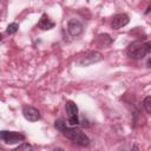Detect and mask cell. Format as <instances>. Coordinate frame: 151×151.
<instances>
[{"label": "cell", "mask_w": 151, "mask_h": 151, "mask_svg": "<svg viewBox=\"0 0 151 151\" xmlns=\"http://www.w3.org/2000/svg\"><path fill=\"white\" fill-rule=\"evenodd\" d=\"M65 109H66V112H67V116H68V124L71 126L80 124L79 117H78V107H77V105L73 101H67L66 105H65Z\"/></svg>", "instance_id": "5b68a950"}, {"label": "cell", "mask_w": 151, "mask_h": 151, "mask_svg": "<svg viewBox=\"0 0 151 151\" xmlns=\"http://www.w3.org/2000/svg\"><path fill=\"white\" fill-rule=\"evenodd\" d=\"M130 21V18L127 14L125 13H119V14H116L113 18H112V21H111V27L113 29H119L124 26H126Z\"/></svg>", "instance_id": "52a82bcc"}, {"label": "cell", "mask_w": 151, "mask_h": 151, "mask_svg": "<svg viewBox=\"0 0 151 151\" xmlns=\"http://www.w3.org/2000/svg\"><path fill=\"white\" fill-rule=\"evenodd\" d=\"M22 114L25 119L28 122H37L40 119V112L35 107H32V106H24Z\"/></svg>", "instance_id": "ba28073f"}, {"label": "cell", "mask_w": 151, "mask_h": 151, "mask_svg": "<svg viewBox=\"0 0 151 151\" xmlns=\"http://www.w3.org/2000/svg\"><path fill=\"white\" fill-rule=\"evenodd\" d=\"M143 106H144L145 111L151 114V96H147V97L144 98V100H143Z\"/></svg>", "instance_id": "7c38bea8"}, {"label": "cell", "mask_w": 151, "mask_h": 151, "mask_svg": "<svg viewBox=\"0 0 151 151\" xmlns=\"http://www.w3.org/2000/svg\"><path fill=\"white\" fill-rule=\"evenodd\" d=\"M130 151H139V149H138V145H133V146H132V149H131Z\"/></svg>", "instance_id": "9a60e30c"}, {"label": "cell", "mask_w": 151, "mask_h": 151, "mask_svg": "<svg viewBox=\"0 0 151 151\" xmlns=\"http://www.w3.org/2000/svg\"><path fill=\"white\" fill-rule=\"evenodd\" d=\"M18 29H19V25H18L17 22H12V24H9V25L7 26L6 32H7L8 34H14V33L18 32Z\"/></svg>", "instance_id": "4fadbf2b"}, {"label": "cell", "mask_w": 151, "mask_h": 151, "mask_svg": "<svg viewBox=\"0 0 151 151\" xmlns=\"http://www.w3.org/2000/svg\"><path fill=\"white\" fill-rule=\"evenodd\" d=\"M146 65H147L149 67H151V57L147 59V61H146Z\"/></svg>", "instance_id": "2e32d148"}, {"label": "cell", "mask_w": 151, "mask_h": 151, "mask_svg": "<svg viewBox=\"0 0 151 151\" xmlns=\"http://www.w3.org/2000/svg\"><path fill=\"white\" fill-rule=\"evenodd\" d=\"M67 31L72 37H78L83 33L84 31V26L81 24L80 20L78 19H70L68 24H67Z\"/></svg>", "instance_id": "8992f818"}, {"label": "cell", "mask_w": 151, "mask_h": 151, "mask_svg": "<svg viewBox=\"0 0 151 151\" xmlns=\"http://www.w3.org/2000/svg\"><path fill=\"white\" fill-rule=\"evenodd\" d=\"M52 151H65L63 147H55V149H53Z\"/></svg>", "instance_id": "e0dca14e"}, {"label": "cell", "mask_w": 151, "mask_h": 151, "mask_svg": "<svg viewBox=\"0 0 151 151\" xmlns=\"http://www.w3.org/2000/svg\"><path fill=\"white\" fill-rule=\"evenodd\" d=\"M101 60H103L101 53H99V52H97V51H91V52L86 53L85 55H83V57L78 60V64H79V66L85 67V66H90V65H92V64L99 63V61H101Z\"/></svg>", "instance_id": "3957f363"}, {"label": "cell", "mask_w": 151, "mask_h": 151, "mask_svg": "<svg viewBox=\"0 0 151 151\" xmlns=\"http://www.w3.org/2000/svg\"><path fill=\"white\" fill-rule=\"evenodd\" d=\"M54 127H55L58 131L63 132V133L67 130V125H66V123H65L63 119H57V120L54 122Z\"/></svg>", "instance_id": "8fae6325"}, {"label": "cell", "mask_w": 151, "mask_h": 151, "mask_svg": "<svg viewBox=\"0 0 151 151\" xmlns=\"http://www.w3.org/2000/svg\"><path fill=\"white\" fill-rule=\"evenodd\" d=\"M0 137L6 144H15V143L25 140V136L19 133V132H15V131H6V130H4V131H1Z\"/></svg>", "instance_id": "277c9868"}, {"label": "cell", "mask_w": 151, "mask_h": 151, "mask_svg": "<svg viewBox=\"0 0 151 151\" xmlns=\"http://www.w3.org/2000/svg\"><path fill=\"white\" fill-rule=\"evenodd\" d=\"M98 42L101 45V46H106V45H110L112 42V39L109 34L104 33V34H99L98 35Z\"/></svg>", "instance_id": "30bf717a"}, {"label": "cell", "mask_w": 151, "mask_h": 151, "mask_svg": "<svg viewBox=\"0 0 151 151\" xmlns=\"http://www.w3.org/2000/svg\"><path fill=\"white\" fill-rule=\"evenodd\" d=\"M126 53L132 59H142L147 53H151V42H142V41L131 42L126 48Z\"/></svg>", "instance_id": "6da1fadb"}, {"label": "cell", "mask_w": 151, "mask_h": 151, "mask_svg": "<svg viewBox=\"0 0 151 151\" xmlns=\"http://www.w3.org/2000/svg\"><path fill=\"white\" fill-rule=\"evenodd\" d=\"M54 26H55V24L50 19V17H48L46 13H44V14L41 15V18H40V20H39V22H38V27H39L40 29H42V31L52 29Z\"/></svg>", "instance_id": "9c48e42d"}, {"label": "cell", "mask_w": 151, "mask_h": 151, "mask_svg": "<svg viewBox=\"0 0 151 151\" xmlns=\"http://www.w3.org/2000/svg\"><path fill=\"white\" fill-rule=\"evenodd\" d=\"M14 151H33V146L31 144H28V143H22Z\"/></svg>", "instance_id": "5bb4252c"}, {"label": "cell", "mask_w": 151, "mask_h": 151, "mask_svg": "<svg viewBox=\"0 0 151 151\" xmlns=\"http://www.w3.org/2000/svg\"><path fill=\"white\" fill-rule=\"evenodd\" d=\"M63 134L79 146H87L90 144V138L78 127H67Z\"/></svg>", "instance_id": "7a4b0ae2"}]
</instances>
